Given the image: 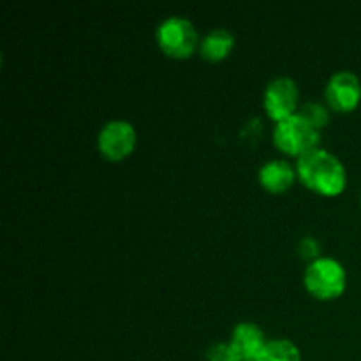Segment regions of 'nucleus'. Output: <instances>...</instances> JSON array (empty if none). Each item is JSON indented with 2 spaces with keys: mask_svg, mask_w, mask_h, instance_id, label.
Instances as JSON below:
<instances>
[{
  "mask_svg": "<svg viewBox=\"0 0 361 361\" xmlns=\"http://www.w3.org/2000/svg\"><path fill=\"white\" fill-rule=\"evenodd\" d=\"M300 182L312 192L324 197H335L344 192L348 173L337 155L323 148H314L296 161Z\"/></svg>",
  "mask_w": 361,
  "mask_h": 361,
  "instance_id": "1",
  "label": "nucleus"
},
{
  "mask_svg": "<svg viewBox=\"0 0 361 361\" xmlns=\"http://www.w3.org/2000/svg\"><path fill=\"white\" fill-rule=\"evenodd\" d=\"M303 284L310 296L321 302H331L344 295L348 288V274L341 261L334 257H319L307 267Z\"/></svg>",
  "mask_w": 361,
  "mask_h": 361,
  "instance_id": "2",
  "label": "nucleus"
},
{
  "mask_svg": "<svg viewBox=\"0 0 361 361\" xmlns=\"http://www.w3.org/2000/svg\"><path fill=\"white\" fill-rule=\"evenodd\" d=\"M155 39L164 55L169 59L185 60L192 56L201 44L192 21L182 16H169L155 30Z\"/></svg>",
  "mask_w": 361,
  "mask_h": 361,
  "instance_id": "3",
  "label": "nucleus"
},
{
  "mask_svg": "<svg viewBox=\"0 0 361 361\" xmlns=\"http://www.w3.org/2000/svg\"><path fill=\"white\" fill-rule=\"evenodd\" d=\"M319 137L321 130L316 129L300 113L279 122L274 129L275 147L284 152L286 155H293V157L298 159L302 155L309 154L314 148H317Z\"/></svg>",
  "mask_w": 361,
  "mask_h": 361,
  "instance_id": "4",
  "label": "nucleus"
},
{
  "mask_svg": "<svg viewBox=\"0 0 361 361\" xmlns=\"http://www.w3.org/2000/svg\"><path fill=\"white\" fill-rule=\"evenodd\" d=\"M137 133L127 120H111L104 123L97 136V147L102 157L111 162L126 161L136 148Z\"/></svg>",
  "mask_w": 361,
  "mask_h": 361,
  "instance_id": "5",
  "label": "nucleus"
},
{
  "mask_svg": "<svg viewBox=\"0 0 361 361\" xmlns=\"http://www.w3.org/2000/svg\"><path fill=\"white\" fill-rule=\"evenodd\" d=\"M298 85L295 80L288 76L275 78L264 88L263 106L267 115L274 120L275 123L296 115V106H298Z\"/></svg>",
  "mask_w": 361,
  "mask_h": 361,
  "instance_id": "6",
  "label": "nucleus"
},
{
  "mask_svg": "<svg viewBox=\"0 0 361 361\" xmlns=\"http://www.w3.org/2000/svg\"><path fill=\"white\" fill-rule=\"evenodd\" d=\"M326 102L338 113L355 111L361 102V81L351 71H338L328 80L324 88Z\"/></svg>",
  "mask_w": 361,
  "mask_h": 361,
  "instance_id": "7",
  "label": "nucleus"
},
{
  "mask_svg": "<svg viewBox=\"0 0 361 361\" xmlns=\"http://www.w3.org/2000/svg\"><path fill=\"white\" fill-rule=\"evenodd\" d=\"M267 344L268 341L263 330L256 323H249V321L236 324L233 328L231 341H229V345L238 361H256Z\"/></svg>",
  "mask_w": 361,
  "mask_h": 361,
  "instance_id": "8",
  "label": "nucleus"
},
{
  "mask_svg": "<svg viewBox=\"0 0 361 361\" xmlns=\"http://www.w3.org/2000/svg\"><path fill=\"white\" fill-rule=\"evenodd\" d=\"M296 176H298L296 169L288 161H282V159L267 162L259 169L261 187L271 194H281L291 189Z\"/></svg>",
  "mask_w": 361,
  "mask_h": 361,
  "instance_id": "9",
  "label": "nucleus"
},
{
  "mask_svg": "<svg viewBox=\"0 0 361 361\" xmlns=\"http://www.w3.org/2000/svg\"><path fill=\"white\" fill-rule=\"evenodd\" d=\"M235 48V35L228 28H215L208 32L200 44V53L207 62H222Z\"/></svg>",
  "mask_w": 361,
  "mask_h": 361,
  "instance_id": "10",
  "label": "nucleus"
},
{
  "mask_svg": "<svg viewBox=\"0 0 361 361\" xmlns=\"http://www.w3.org/2000/svg\"><path fill=\"white\" fill-rule=\"evenodd\" d=\"M256 361H302V353L298 345L288 338H275L268 341L267 348Z\"/></svg>",
  "mask_w": 361,
  "mask_h": 361,
  "instance_id": "11",
  "label": "nucleus"
},
{
  "mask_svg": "<svg viewBox=\"0 0 361 361\" xmlns=\"http://www.w3.org/2000/svg\"><path fill=\"white\" fill-rule=\"evenodd\" d=\"M298 113L319 130L323 127H326V123L330 122V113H328V109L323 104H317V102H307V104L302 106V109Z\"/></svg>",
  "mask_w": 361,
  "mask_h": 361,
  "instance_id": "12",
  "label": "nucleus"
},
{
  "mask_svg": "<svg viewBox=\"0 0 361 361\" xmlns=\"http://www.w3.org/2000/svg\"><path fill=\"white\" fill-rule=\"evenodd\" d=\"M207 361H238L229 342H219L207 351Z\"/></svg>",
  "mask_w": 361,
  "mask_h": 361,
  "instance_id": "13",
  "label": "nucleus"
},
{
  "mask_svg": "<svg viewBox=\"0 0 361 361\" xmlns=\"http://www.w3.org/2000/svg\"><path fill=\"white\" fill-rule=\"evenodd\" d=\"M319 243H317L316 238H303L302 242H300V254H302L305 259H309L310 263L316 259H319Z\"/></svg>",
  "mask_w": 361,
  "mask_h": 361,
  "instance_id": "14",
  "label": "nucleus"
}]
</instances>
